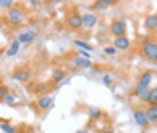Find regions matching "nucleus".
<instances>
[{"label": "nucleus", "instance_id": "nucleus-27", "mask_svg": "<svg viewBox=\"0 0 157 133\" xmlns=\"http://www.w3.org/2000/svg\"><path fill=\"white\" fill-rule=\"evenodd\" d=\"M4 103H7V104H15V103H16V97H15V95H11V94H9V95H7V97L4 99Z\"/></svg>", "mask_w": 157, "mask_h": 133}, {"label": "nucleus", "instance_id": "nucleus-25", "mask_svg": "<svg viewBox=\"0 0 157 133\" xmlns=\"http://www.w3.org/2000/svg\"><path fill=\"white\" fill-rule=\"evenodd\" d=\"M103 83H105L107 87H112V76H110V74H105V76H103Z\"/></svg>", "mask_w": 157, "mask_h": 133}, {"label": "nucleus", "instance_id": "nucleus-15", "mask_svg": "<svg viewBox=\"0 0 157 133\" xmlns=\"http://www.w3.org/2000/svg\"><path fill=\"white\" fill-rule=\"evenodd\" d=\"M110 6H114V0H98L94 2L92 6H90V9H94V11H101V9H107Z\"/></svg>", "mask_w": 157, "mask_h": 133}, {"label": "nucleus", "instance_id": "nucleus-26", "mask_svg": "<svg viewBox=\"0 0 157 133\" xmlns=\"http://www.w3.org/2000/svg\"><path fill=\"white\" fill-rule=\"evenodd\" d=\"M45 90H47V85H45V83H38V85H36V92H38V94H42V92H45Z\"/></svg>", "mask_w": 157, "mask_h": 133}, {"label": "nucleus", "instance_id": "nucleus-5", "mask_svg": "<svg viewBox=\"0 0 157 133\" xmlns=\"http://www.w3.org/2000/svg\"><path fill=\"white\" fill-rule=\"evenodd\" d=\"M110 32L114 34V38H117V36H125V32H126L125 20H112V22H110Z\"/></svg>", "mask_w": 157, "mask_h": 133}, {"label": "nucleus", "instance_id": "nucleus-12", "mask_svg": "<svg viewBox=\"0 0 157 133\" xmlns=\"http://www.w3.org/2000/svg\"><path fill=\"white\" fill-rule=\"evenodd\" d=\"M144 29L148 32H154L157 29V15H148L144 18Z\"/></svg>", "mask_w": 157, "mask_h": 133}, {"label": "nucleus", "instance_id": "nucleus-30", "mask_svg": "<svg viewBox=\"0 0 157 133\" xmlns=\"http://www.w3.org/2000/svg\"><path fill=\"white\" fill-rule=\"evenodd\" d=\"M29 6H33V7H36V6H40V4H38V2H34V0H31V2H29Z\"/></svg>", "mask_w": 157, "mask_h": 133}, {"label": "nucleus", "instance_id": "nucleus-29", "mask_svg": "<svg viewBox=\"0 0 157 133\" xmlns=\"http://www.w3.org/2000/svg\"><path fill=\"white\" fill-rule=\"evenodd\" d=\"M76 133H89V130H87V128H81V130H78Z\"/></svg>", "mask_w": 157, "mask_h": 133}, {"label": "nucleus", "instance_id": "nucleus-4", "mask_svg": "<svg viewBox=\"0 0 157 133\" xmlns=\"http://www.w3.org/2000/svg\"><path fill=\"white\" fill-rule=\"evenodd\" d=\"M67 27L72 31H78L83 27V20H81V15L76 13V11H72L71 15L67 16Z\"/></svg>", "mask_w": 157, "mask_h": 133}, {"label": "nucleus", "instance_id": "nucleus-23", "mask_svg": "<svg viewBox=\"0 0 157 133\" xmlns=\"http://www.w3.org/2000/svg\"><path fill=\"white\" fill-rule=\"evenodd\" d=\"M103 52H105V54H109V56H114L117 50H116V47H114V45H109V47H105V49H103Z\"/></svg>", "mask_w": 157, "mask_h": 133}, {"label": "nucleus", "instance_id": "nucleus-24", "mask_svg": "<svg viewBox=\"0 0 157 133\" xmlns=\"http://www.w3.org/2000/svg\"><path fill=\"white\" fill-rule=\"evenodd\" d=\"M15 6V2H11V0H0V7H13Z\"/></svg>", "mask_w": 157, "mask_h": 133}, {"label": "nucleus", "instance_id": "nucleus-19", "mask_svg": "<svg viewBox=\"0 0 157 133\" xmlns=\"http://www.w3.org/2000/svg\"><path fill=\"white\" fill-rule=\"evenodd\" d=\"M89 117H90V120H98V119H101V108H96V106L89 108Z\"/></svg>", "mask_w": 157, "mask_h": 133}, {"label": "nucleus", "instance_id": "nucleus-28", "mask_svg": "<svg viewBox=\"0 0 157 133\" xmlns=\"http://www.w3.org/2000/svg\"><path fill=\"white\" fill-rule=\"evenodd\" d=\"M98 133H116L112 128H105V130H101V131H98Z\"/></svg>", "mask_w": 157, "mask_h": 133}, {"label": "nucleus", "instance_id": "nucleus-21", "mask_svg": "<svg viewBox=\"0 0 157 133\" xmlns=\"http://www.w3.org/2000/svg\"><path fill=\"white\" fill-rule=\"evenodd\" d=\"M0 130L6 131V133H15V128H13L11 124H7V122H2V124H0Z\"/></svg>", "mask_w": 157, "mask_h": 133}, {"label": "nucleus", "instance_id": "nucleus-13", "mask_svg": "<svg viewBox=\"0 0 157 133\" xmlns=\"http://www.w3.org/2000/svg\"><path fill=\"white\" fill-rule=\"evenodd\" d=\"M52 103H54V101H52V97H51V95H40V97H38V101H36V106H38V108H42V110H47V108L52 106Z\"/></svg>", "mask_w": 157, "mask_h": 133}, {"label": "nucleus", "instance_id": "nucleus-3", "mask_svg": "<svg viewBox=\"0 0 157 133\" xmlns=\"http://www.w3.org/2000/svg\"><path fill=\"white\" fill-rule=\"evenodd\" d=\"M13 79L18 81V83H29L33 79V72L25 67H18V68L13 70Z\"/></svg>", "mask_w": 157, "mask_h": 133}, {"label": "nucleus", "instance_id": "nucleus-14", "mask_svg": "<svg viewBox=\"0 0 157 133\" xmlns=\"http://www.w3.org/2000/svg\"><path fill=\"white\" fill-rule=\"evenodd\" d=\"M152 77H154V74H152L150 70H146V72H143V74L139 76V79H137V83H136V85H141V87H144V88H148V85H150Z\"/></svg>", "mask_w": 157, "mask_h": 133}, {"label": "nucleus", "instance_id": "nucleus-10", "mask_svg": "<svg viewBox=\"0 0 157 133\" xmlns=\"http://www.w3.org/2000/svg\"><path fill=\"white\" fill-rule=\"evenodd\" d=\"M81 20H83V27H87V29H92L98 24V16L94 13H85V15L81 16Z\"/></svg>", "mask_w": 157, "mask_h": 133}, {"label": "nucleus", "instance_id": "nucleus-7", "mask_svg": "<svg viewBox=\"0 0 157 133\" xmlns=\"http://www.w3.org/2000/svg\"><path fill=\"white\" fill-rule=\"evenodd\" d=\"M34 38H36V32H34L33 29L24 31V32H20V34L16 36L18 43H31V42H34Z\"/></svg>", "mask_w": 157, "mask_h": 133}, {"label": "nucleus", "instance_id": "nucleus-17", "mask_svg": "<svg viewBox=\"0 0 157 133\" xmlns=\"http://www.w3.org/2000/svg\"><path fill=\"white\" fill-rule=\"evenodd\" d=\"M74 65L79 67V68H90V67H92L90 59H85V58H76L74 59Z\"/></svg>", "mask_w": 157, "mask_h": 133}, {"label": "nucleus", "instance_id": "nucleus-18", "mask_svg": "<svg viewBox=\"0 0 157 133\" xmlns=\"http://www.w3.org/2000/svg\"><path fill=\"white\" fill-rule=\"evenodd\" d=\"M18 49H20L18 40H13L11 45H9V49H7V56H16V54H18Z\"/></svg>", "mask_w": 157, "mask_h": 133}, {"label": "nucleus", "instance_id": "nucleus-22", "mask_svg": "<svg viewBox=\"0 0 157 133\" xmlns=\"http://www.w3.org/2000/svg\"><path fill=\"white\" fill-rule=\"evenodd\" d=\"M7 95H9V88L2 85V87H0V101H4V99H6Z\"/></svg>", "mask_w": 157, "mask_h": 133}, {"label": "nucleus", "instance_id": "nucleus-1", "mask_svg": "<svg viewBox=\"0 0 157 133\" xmlns=\"http://www.w3.org/2000/svg\"><path fill=\"white\" fill-rule=\"evenodd\" d=\"M141 56L152 63H157V42L152 38H144L141 42Z\"/></svg>", "mask_w": 157, "mask_h": 133}, {"label": "nucleus", "instance_id": "nucleus-2", "mask_svg": "<svg viewBox=\"0 0 157 133\" xmlns=\"http://www.w3.org/2000/svg\"><path fill=\"white\" fill-rule=\"evenodd\" d=\"M6 18H7V22H9L11 25H20V24L25 20V13H24V9H22V7L13 6V7H9V9H7Z\"/></svg>", "mask_w": 157, "mask_h": 133}, {"label": "nucleus", "instance_id": "nucleus-8", "mask_svg": "<svg viewBox=\"0 0 157 133\" xmlns=\"http://www.w3.org/2000/svg\"><path fill=\"white\" fill-rule=\"evenodd\" d=\"M134 120L141 126V128H146L150 122H148V119H146V113H144V110H141V108H136L134 110Z\"/></svg>", "mask_w": 157, "mask_h": 133}, {"label": "nucleus", "instance_id": "nucleus-6", "mask_svg": "<svg viewBox=\"0 0 157 133\" xmlns=\"http://www.w3.org/2000/svg\"><path fill=\"white\" fill-rule=\"evenodd\" d=\"M139 99H141L143 103H146V104H154V106H157V87L150 88L144 95H141Z\"/></svg>", "mask_w": 157, "mask_h": 133}, {"label": "nucleus", "instance_id": "nucleus-11", "mask_svg": "<svg viewBox=\"0 0 157 133\" xmlns=\"http://www.w3.org/2000/svg\"><path fill=\"white\" fill-rule=\"evenodd\" d=\"M144 113H146V119H148L150 124H157V106L148 104L146 110H144Z\"/></svg>", "mask_w": 157, "mask_h": 133}, {"label": "nucleus", "instance_id": "nucleus-9", "mask_svg": "<svg viewBox=\"0 0 157 133\" xmlns=\"http://www.w3.org/2000/svg\"><path fill=\"white\" fill-rule=\"evenodd\" d=\"M114 47H116V50H128L130 49L128 36H117V38H114Z\"/></svg>", "mask_w": 157, "mask_h": 133}, {"label": "nucleus", "instance_id": "nucleus-16", "mask_svg": "<svg viewBox=\"0 0 157 133\" xmlns=\"http://www.w3.org/2000/svg\"><path fill=\"white\" fill-rule=\"evenodd\" d=\"M65 77H67V72H65V70H62V68H60V70H54V72H52V81H54L56 85H58V83H62Z\"/></svg>", "mask_w": 157, "mask_h": 133}, {"label": "nucleus", "instance_id": "nucleus-31", "mask_svg": "<svg viewBox=\"0 0 157 133\" xmlns=\"http://www.w3.org/2000/svg\"><path fill=\"white\" fill-rule=\"evenodd\" d=\"M0 52H2V50H0Z\"/></svg>", "mask_w": 157, "mask_h": 133}, {"label": "nucleus", "instance_id": "nucleus-20", "mask_svg": "<svg viewBox=\"0 0 157 133\" xmlns=\"http://www.w3.org/2000/svg\"><path fill=\"white\" fill-rule=\"evenodd\" d=\"M74 45H76V47H81V49H87V50H94V49H92V45L87 43V42H81V40H76Z\"/></svg>", "mask_w": 157, "mask_h": 133}]
</instances>
